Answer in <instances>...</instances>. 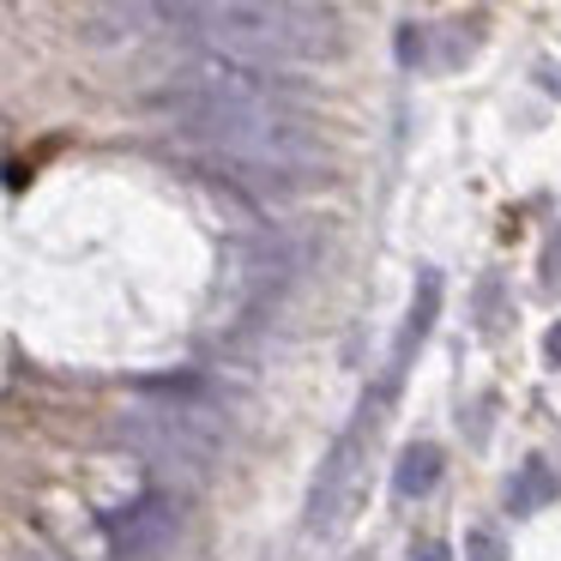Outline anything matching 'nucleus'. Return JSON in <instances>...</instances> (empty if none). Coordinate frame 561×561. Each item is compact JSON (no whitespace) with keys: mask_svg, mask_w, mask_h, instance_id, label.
<instances>
[{"mask_svg":"<svg viewBox=\"0 0 561 561\" xmlns=\"http://www.w3.org/2000/svg\"><path fill=\"white\" fill-rule=\"evenodd\" d=\"M435 314H440V272H423V278H416L411 320H404L399 344H392V375H404V363H411V351L428 339V327H435Z\"/></svg>","mask_w":561,"mask_h":561,"instance_id":"4","label":"nucleus"},{"mask_svg":"<svg viewBox=\"0 0 561 561\" xmlns=\"http://www.w3.org/2000/svg\"><path fill=\"white\" fill-rule=\"evenodd\" d=\"M411 561H453V556L440 543H423V549H411Z\"/></svg>","mask_w":561,"mask_h":561,"instance_id":"10","label":"nucleus"},{"mask_svg":"<svg viewBox=\"0 0 561 561\" xmlns=\"http://www.w3.org/2000/svg\"><path fill=\"white\" fill-rule=\"evenodd\" d=\"M356 453H363V428H344L339 447L327 453V465H320V477H314V495H308V531L327 537L332 525L344 519L351 489H356Z\"/></svg>","mask_w":561,"mask_h":561,"instance_id":"3","label":"nucleus"},{"mask_svg":"<svg viewBox=\"0 0 561 561\" xmlns=\"http://www.w3.org/2000/svg\"><path fill=\"white\" fill-rule=\"evenodd\" d=\"M549 356H556V363H561V320H556V327H549Z\"/></svg>","mask_w":561,"mask_h":561,"instance_id":"11","label":"nucleus"},{"mask_svg":"<svg viewBox=\"0 0 561 561\" xmlns=\"http://www.w3.org/2000/svg\"><path fill=\"white\" fill-rule=\"evenodd\" d=\"M115 440L158 465H182V471H206L218 459V423L194 404H139L115 423Z\"/></svg>","mask_w":561,"mask_h":561,"instance_id":"1","label":"nucleus"},{"mask_svg":"<svg viewBox=\"0 0 561 561\" xmlns=\"http://www.w3.org/2000/svg\"><path fill=\"white\" fill-rule=\"evenodd\" d=\"M543 284L549 290L561 284V236H549V248H543Z\"/></svg>","mask_w":561,"mask_h":561,"instance_id":"9","label":"nucleus"},{"mask_svg":"<svg viewBox=\"0 0 561 561\" xmlns=\"http://www.w3.org/2000/svg\"><path fill=\"white\" fill-rule=\"evenodd\" d=\"M435 483H440V447L435 440H411V447L399 453V465H392V489H399V501H423Z\"/></svg>","mask_w":561,"mask_h":561,"instance_id":"5","label":"nucleus"},{"mask_svg":"<svg viewBox=\"0 0 561 561\" xmlns=\"http://www.w3.org/2000/svg\"><path fill=\"white\" fill-rule=\"evenodd\" d=\"M25 561H49V556H25Z\"/></svg>","mask_w":561,"mask_h":561,"instance_id":"12","label":"nucleus"},{"mask_svg":"<svg viewBox=\"0 0 561 561\" xmlns=\"http://www.w3.org/2000/svg\"><path fill=\"white\" fill-rule=\"evenodd\" d=\"M79 25L91 43H134L139 25H158V19H151V7H91Z\"/></svg>","mask_w":561,"mask_h":561,"instance_id":"6","label":"nucleus"},{"mask_svg":"<svg viewBox=\"0 0 561 561\" xmlns=\"http://www.w3.org/2000/svg\"><path fill=\"white\" fill-rule=\"evenodd\" d=\"M556 495H561V483H556V471H549L543 459H525L519 477L507 483V507L513 513H537V507H549Z\"/></svg>","mask_w":561,"mask_h":561,"instance_id":"7","label":"nucleus"},{"mask_svg":"<svg viewBox=\"0 0 561 561\" xmlns=\"http://www.w3.org/2000/svg\"><path fill=\"white\" fill-rule=\"evenodd\" d=\"M175 525H182V501L170 489H146L127 507L103 513V543H110L115 561H146L175 537Z\"/></svg>","mask_w":561,"mask_h":561,"instance_id":"2","label":"nucleus"},{"mask_svg":"<svg viewBox=\"0 0 561 561\" xmlns=\"http://www.w3.org/2000/svg\"><path fill=\"white\" fill-rule=\"evenodd\" d=\"M465 561H507V543H501L489 525H471V531H465Z\"/></svg>","mask_w":561,"mask_h":561,"instance_id":"8","label":"nucleus"}]
</instances>
